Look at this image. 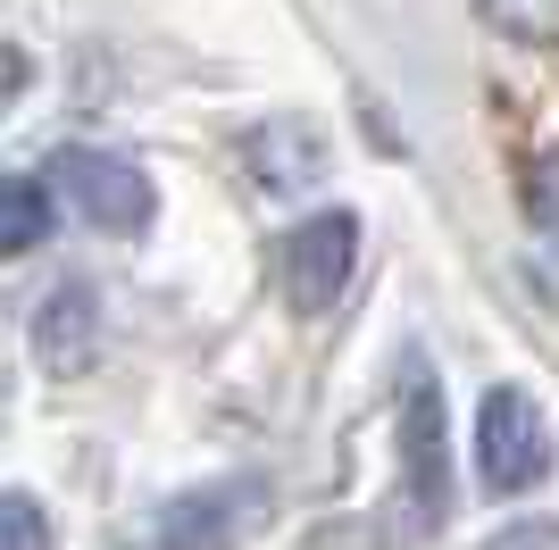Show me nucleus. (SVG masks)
Returning a JSON list of instances; mask_svg holds the SVG:
<instances>
[{
	"label": "nucleus",
	"mask_w": 559,
	"mask_h": 550,
	"mask_svg": "<svg viewBox=\"0 0 559 550\" xmlns=\"http://www.w3.org/2000/svg\"><path fill=\"white\" fill-rule=\"evenodd\" d=\"M485 25L501 43H526V50H559V0H476Z\"/></svg>",
	"instance_id": "7"
},
{
	"label": "nucleus",
	"mask_w": 559,
	"mask_h": 550,
	"mask_svg": "<svg viewBox=\"0 0 559 550\" xmlns=\"http://www.w3.org/2000/svg\"><path fill=\"white\" fill-rule=\"evenodd\" d=\"M401 458L418 476V526H435L451 501V442H443V384L409 367V392H401Z\"/></svg>",
	"instance_id": "4"
},
{
	"label": "nucleus",
	"mask_w": 559,
	"mask_h": 550,
	"mask_svg": "<svg viewBox=\"0 0 559 550\" xmlns=\"http://www.w3.org/2000/svg\"><path fill=\"white\" fill-rule=\"evenodd\" d=\"M492 550H559V526H518L510 542H492Z\"/></svg>",
	"instance_id": "12"
},
{
	"label": "nucleus",
	"mask_w": 559,
	"mask_h": 550,
	"mask_svg": "<svg viewBox=\"0 0 559 550\" xmlns=\"http://www.w3.org/2000/svg\"><path fill=\"white\" fill-rule=\"evenodd\" d=\"M526 217H535V226H543V242L559 251V151L526 167Z\"/></svg>",
	"instance_id": "10"
},
{
	"label": "nucleus",
	"mask_w": 559,
	"mask_h": 550,
	"mask_svg": "<svg viewBox=\"0 0 559 550\" xmlns=\"http://www.w3.org/2000/svg\"><path fill=\"white\" fill-rule=\"evenodd\" d=\"M43 176H50V192H59L75 217H93V226H109V234H134L142 217H151V176H142L134 159H117V151L68 142Z\"/></svg>",
	"instance_id": "3"
},
{
	"label": "nucleus",
	"mask_w": 559,
	"mask_h": 550,
	"mask_svg": "<svg viewBox=\"0 0 559 550\" xmlns=\"http://www.w3.org/2000/svg\"><path fill=\"white\" fill-rule=\"evenodd\" d=\"M234 492H192V501H176L167 509V550H217L226 542V526H234Z\"/></svg>",
	"instance_id": "8"
},
{
	"label": "nucleus",
	"mask_w": 559,
	"mask_h": 550,
	"mask_svg": "<svg viewBox=\"0 0 559 550\" xmlns=\"http://www.w3.org/2000/svg\"><path fill=\"white\" fill-rule=\"evenodd\" d=\"M350 267H359V217H350V208H318V217H301V226L276 242L284 300H293L301 318H326L334 300H343Z\"/></svg>",
	"instance_id": "2"
},
{
	"label": "nucleus",
	"mask_w": 559,
	"mask_h": 550,
	"mask_svg": "<svg viewBox=\"0 0 559 550\" xmlns=\"http://www.w3.org/2000/svg\"><path fill=\"white\" fill-rule=\"evenodd\" d=\"M43 234H50V183L9 176V234H0V242H9V251H34Z\"/></svg>",
	"instance_id": "9"
},
{
	"label": "nucleus",
	"mask_w": 559,
	"mask_h": 550,
	"mask_svg": "<svg viewBox=\"0 0 559 550\" xmlns=\"http://www.w3.org/2000/svg\"><path fill=\"white\" fill-rule=\"evenodd\" d=\"M467 451H476V476L492 492H526V483L551 476V426H543V409L518 384H492L476 400V442Z\"/></svg>",
	"instance_id": "1"
},
{
	"label": "nucleus",
	"mask_w": 559,
	"mask_h": 550,
	"mask_svg": "<svg viewBox=\"0 0 559 550\" xmlns=\"http://www.w3.org/2000/svg\"><path fill=\"white\" fill-rule=\"evenodd\" d=\"M34 350H43V367H84V350H93V284H59V292L43 300V318H34Z\"/></svg>",
	"instance_id": "5"
},
{
	"label": "nucleus",
	"mask_w": 559,
	"mask_h": 550,
	"mask_svg": "<svg viewBox=\"0 0 559 550\" xmlns=\"http://www.w3.org/2000/svg\"><path fill=\"white\" fill-rule=\"evenodd\" d=\"M0 534H9V550H50L43 501H34V492H9V501H0Z\"/></svg>",
	"instance_id": "11"
},
{
	"label": "nucleus",
	"mask_w": 559,
	"mask_h": 550,
	"mask_svg": "<svg viewBox=\"0 0 559 550\" xmlns=\"http://www.w3.org/2000/svg\"><path fill=\"white\" fill-rule=\"evenodd\" d=\"M251 151V167H259V192H301L309 176H318V134H301V125H267V134H251L242 142Z\"/></svg>",
	"instance_id": "6"
}]
</instances>
